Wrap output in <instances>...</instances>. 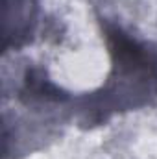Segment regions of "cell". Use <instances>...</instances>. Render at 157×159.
I'll return each instance as SVG.
<instances>
[{
	"label": "cell",
	"mask_w": 157,
	"mask_h": 159,
	"mask_svg": "<svg viewBox=\"0 0 157 159\" xmlns=\"http://www.w3.org/2000/svg\"><path fill=\"white\" fill-rule=\"evenodd\" d=\"M111 72L102 87L79 100L81 124L98 126L115 113L148 106L157 96V48L120 24L102 19Z\"/></svg>",
	"instance_id": "obj_1"
},
{
	"label": "cell",
	"mask_w": 157,
	"mask_h": 159,
	"mask_svg": "<svg viewBox=\"0 0 157 159\" xmlns=\"http://www.w3.org/2000/svg\"><path fill=\"white\" fill-rule=\"evenodd\" d=\"M19 96L24 104H63L69 100V94L46 78L41 69L26 70Z\"/></svg>",
	"instance_id": "obj_3"
},
{
	"label": "cell",
	"mask_w": 157,
	"mask_h": 159,
	"mask_svg": "<svg viewBox=\"0 0 157 159\" xmlns=\"http://www.w3.org/2000/svg\"><path fill=\"white\" fill-rule=\"evenodd\" d=\"M35 0H4V48H20L35 28Z\"/></svg>",
	"instance_id": "obj_2"
}]
</instances>
